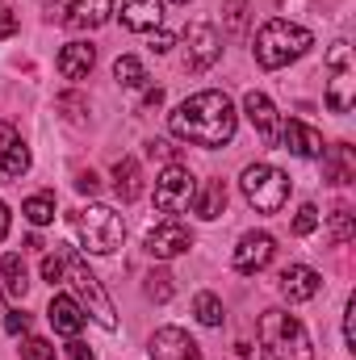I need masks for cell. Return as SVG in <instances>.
<instances>
[{"label":"cell","mask_w":356,"mask_h":360,"mask_svg":"<svg viewBox=\"0 0 356 360\" xmlns=\"http://www.w3.org/2000/svg\"><path fill=\"white\" fill-rule=\"evenodd\" d=\"M168 130L197 147H222L235 139V105L227 92H197L168 113Z\"/></svg>","instance_id":"obj_1"},{"label":"cell","mask_w":356,"mask_h":360,"mask_svg":"<svg viewBox=\"0 0 356 360\" xmlns=\"http://www.w3.org/2000/svg\"><path fill=\"white\" fill-rule=\"evenodd\" d=\"M256 335H260V356L265 360H314L306 327L285 310H265Z\"/></svg>","instance_id":"obj_2"},{"label":"cell","mask_w":356,"mask_h":360,"mask_svg":"<svg viewBox=\"0 0 356 360\" xmlns=\"http://www.w3.org/2000/svg\"><path fill=\"white\" fill-rule=\"evenodd\" d=\"M310 46H314L310 30H302V25L285 21V17H272V21L260 25V34H256V63L268 68V72H276V68H285V63L302 59Z\"/></svg>","instance_id":"obj_3"},{"label":"cell","mask_w":356,"mask_h":360,"mask_svg":"<svg viewBox=\"0 0 356 360\" xmlns=\"http://www.w3.org/2000/svg\"><path fill=\"white\" fill-rule=\"evenodd\" d=\"M72 222H76L80 243L89 248L92 256H109V252H117V248H122V239H126V222H122V214H117V210H109V205L76 210V214H72Z\"/></svg>","instance_id":"obj_4"},{"label":"cell","mask_w":356,"mask_h":360,"mask_svg":"<svg viewBox=\"0 0 356 360\" xmlns=\"http://www.w3.org/2000/svg\"><path fill=\"white\" fill-rule=\"evenodd\" d=\"M63 276L72 281V289H76L80 306L89 310L92 319H96L105 331H117V314H113V302L105 297V289H101L96 272H89V264H84L76 252H68V256H63Z\"/></svg>","instance_id":"obj_5"},{"label":"cell","mask_w":356,"mask_h":360,"mask_svg":"<svg viewBox=\"0 0 356 360\" xmlns=\"http://www.w3.org/2000/svg\"><path fill=\"white\" fill-rule=\"evenodd\" d=\"M243 197L260 214H281L289 201V176L272 164H252V168H243Z\"/></svg>","instance_id":"obj_6"},{"label":"cell","mask_w":356,"mask_h":360,"mask_svg":"<svg viewBox=\"0 0 356 360\" xmlns=\"http://www.w3.org/2000/svg\"><path fill=\"white\" fill-rule=\"evenodd\" d=\"M327 72H331V80H327V105H331V113H348L352 96H356V68H352L348 42H336L327 51Z\"/></svg>","instance_id":"obj_7"},{"label":"cell","mask_w":356,"mask_h":360,"mask_svg":"<svg viewBox=\"0 0 356 360\" xmlns=\"http://www.w3.org/2000/svg\"><path fill=\"white\" fill-rule=\"evenodd\" d=\"M193 193H197L193 172H189L184 164H168V168L160 172V180H155V210H160V214H180V210H189Z\"/></svg>","instance_id":"obj_8"},{"label":"cell","mask_w":356,"mask_h":360,"mask_svg":"<svg viewBox=\"0 0 356 360\" xmlns=\"http://www.w3.org/2000/svg\"><path fill=\"white\" fill-rule=\"evenodd\" d=\"M189 248H193V231L184 222H177V218H168L155 231H147V252L155 260H177L180 252H189Z\"/></svg>","instance_id":"obj_9"},{"label":"cell","mask_w":356,"mask_h":360,"mask_svg":"<svg viewBox=\"0 0 356 360\" xmlns=\"http://www.w3.org/2000/svg\"><path fill=\"white\" fill-rule=\"evenodd\" d=\"M147 352H151V360H201L197 340H193L189 331H180V327H160V331L151 335Z\"/></svg>","instance_id":"obj_10"},{"label":"cell","mask_w":356,"mask_h":360,"mask_svg":"<svg viewBox=\"0 0 356 360\" xmlns=\"http://www.w3.org/2000/svg\"><path fill=\"white\" fill-rule=\"evenodd\" d=\"M272 256H276V239L268 235V231H252V235H243L239 239V248H235V269L239 272H260L272 264Z\"/></svg>","instance_id":"obj_11"},{"label":"cell","mask_w":356,"mask_h":360,"mask_svg":"<svg viewBox=\"0 0 356 360\" xmlns=\"http://www.w3.org/2000/svg\"><path fill=\"white\" fill-rule=\"evenodd\" d=\"M218 55H222V34H218L214 25H205V21L193 25V30H189V59H184V63H189L193 72H205V68L218 63Z\"/></svg>","instance_id":"obj_12"},{"label":"cell","mask_w":356,"mask_h":360,"mask_svg":"<svg viewBox=\"0 0 356 360\" xmlns=\"http://www.w3.org/2000/svg\"><path fill=\"white\" fill-rule=\"evenodd\" d=\"M281 143H285V151H293V155H302V160H319L323 155V134L314 130V126H306V122H298V117H289L285 126H281Z\"/></svg>","instance_id":"obj_13"},{"label":"cell","mask_w":356,"mask_h":360,"mask_svg":"<svg viewBox=\"0 0 356 360\" xmlns=\"http://www.w3.org/2000/svg\"><path fill=\"white\" fill-rule=\"evenodd\" d=\"M46 319H51V327L59 331V335H80L84 331V323H89V314H84V306L76 302V297H68V293H55L51 297V310H46Z\"/></svg>","instance_id":"obj_14"},{"label":"cell","mask_w":356,"mask_h":360,"mask_svg":"<svg viewBox=\"0 0 356 360\" xmlns=\"http://www.w3.org/2000/svg\"><path fill=\"white\" fill-rule=\"evenodd\" d=\"M164 21V4L160 0H122V25L134 34H155Z\"/></svg>","instance_id":"obj_15"},{"label":"cell","mask_w":356,"mask_h":360,"mask_svg":"<svg viewBox=\"0 0 356 360\" xmlns=\"http://www.w3.org/2000/svg\"><path fill=\"white\" fill-rule=\"evenodd\" d=\"M281 293L289 297V302H310L314 293H319V285H323V276L314 269H306V264H289V269L281 272Z\"/></svg>","instance_id":"obj_16"},{"label":"cell","mask_w":356,"mask_h":360,"mask_svg":"<svg viewBox=\"0 0 356 360\" xmlns=\"http://www.w3.org/2000/svg\"><path fill=\"white\" fill-rule=\"evenodd\" d=\"M0 168L8 176H25L30 172V147L17 139V130L8 122H0Z\"/></svg>","instance_id":"obj_17"},{"label":"cell","mask_w":356,"mask_h":360,"mask_svg":"<svg viewBox=\"0 0 356 360\" xmlns=\"http://www.w3.org/2000/svg\"><path fill=\"white\" fill-rule=\"evenodd\" d=\"M189 205H193V214L205 218V222L222 218V210H227V184H222V180H201Z\"/></svg>","instance_id":"obj_18"},{"label":"cell","mask_w":356,"mask_h":360,"mask_svg":"<svg viewBox=\"0 0 356 360\" xmlns=\"http://www.w3.org/2000/svg\"><path fill=\"white\" fill-rule=\"evenodd\" d=\"M323 180H331V184H352L356 180V160L348 143L323 147Z\"/></svg>","instance_id":"obj_19"},{"label":"cell","mask_w":356,"mask_h":360,"mask_svg":"<svg viewBox=\"0 0 356 360\" xmlns=\"http://www.w3.org/2000/svg\"><path fill=\"white\" fill-rule=\"evenodd\" d=\"M92 63H96V51H92L89 42H68L59 51V76L63 80H84L92 72Z\"/></svg>","instance_id":"obj_20"},{"label":"cell","mask_w":356,"mask_h":360,"mask_svg":"<svg viewBox=\"0 0 356 360\" xmlns=\"http://www.w3.org/2000/svg\"><path fill=\"white\" fill-rule=\"evenodd\" d=\"M243 109H248L252 126L260 130V139L272 147V143H276V109H272V101H268L265 92H248V96H243Z\"/></svg>","instance_id":"obj_21"},{"label":"cell","mask_w":356,"mask_h":360,"mask_svg":"<svg viewBox=\"0 0 356 360\" xmlns=\"http://www.w3.org/2000/svg\"><path fill=\"white\" fill-rule=\"evenodd\" d=\"M109 13H113V0H76L63 21H72L76 30H96L109 21Z\"/></svg>","instance_id":"obj_22"},{"label":"cell","mask_w":356,"mask_h":360,"mask_svg":"<svg viewBox=\"0 0 356 360\" xmlns=\"http://www.w3.org/2000/svg\"><path fill=\"white\" fill-rule=\"evenodd\" d=\"M113 184H117V197H122V201H134V197L143 193V168H139V160L122 155V160L113 164Z\"/></svg>","instance_id":"obj_23"},{"label":"cell","mask_w":356,"mask_h":360,"mask_svg":"<svg viewBox=\"0 0 356 360\" xmlns=\"http://www.w3.org/2000/svg\"><path fill=\"white\" fill-rule=\"evenodd\" d=\"M113 80H117L122 89H143V84H147V72H143V63H139L134 55H122V59L113 63Z\"/></svg>","instance_id":"obj_24"},{"label":"cell","mask_w":356,"mask_h":360,"mask_svg":"<svg viewBox=\"0 0 356 360\" xmlns=\"http://www.w3.org/2000/svg\"><path fill=\"white\" fill-rule=\"evenodd\" d=\"M0 276H4V285H8V293H25L30 289V272H25V260L21 256H4L0 260Z\"/></svg>","instance_id":"obj_25"},{"label":"cell","mask_w":356,"mask_h":360,"mask_svg":"<svg viewBox=\"0 0 356 360\" xmlns=\"http://www.w3.org/2000/svg\"><path fill=\"white\" fill-rule=\"evenodd\" d=\"M21 214H25L34 226H46V222H55V197H51V193H34V197L21 205Z\"/></svg>","instance_id":"obj_26"},{"label":"cell","mask_w":356,"mask_h":360,"mask_svg":"<svg viewBox=\"0 0 356 360\" xmlns=\"http://www.w3.org/2000/svg\"><path fill=\"white\" fill-rule=\"evenodd\" d=\"M193 314H197L201 327H218V323H222V302H218L214 293H197V297H193Z\"/></svg>","instance_id":"obj_27"},{"label":"cell","mask_w":356,"mask_h":360,"mask_svg":"<svg viewBox=\"0 0 356 360\" xmlns=\"http://www.w3.org/2000/svg\"><path fill=\"white\" fill-rule=\"evenodd\" d=\"M222 21H227V34H243L248 30V0H227L222 4Z\"/></svg>","instance_id":"obj_28"},{"label":"cell","mask_w":356,"mask_h":360,"mask_svg":"<svg viewBox=\"0 0 356 360\" xmlns=\"http://www.w3.org/2000/svg\"><path fill=\"white\" fill-rule=\"evenodd\" d=\"M352 235H356V226H352V210H348V205H340V210L331 214V239H336V243H348Z\"/></svg>","instance_id":"obj_29"},{"label":"cell","mask_w":356,"mask_h":360,"mask_svg":"<svg viewBox=\"0 0 356 360\" xmlns=\"http://www.w3.org/2000/svg\"><path fill=\"white\" fill-rule=\"evenodd\" d=\"M21 360H55L51 340H42V335H30V340L21 344Z\"/></svg>","instance_id":"obj_30"},{"label":"cell","mask_w":356,"mask_h":360,"mask_svg":"<svg viewBox=\"0 0 356 360\" xmlns=\"http://www.w3.org/2000/svg\"><path fill=\"white\" fill-rule=\"evenodd\" d=\"M147 297L151 302H168L172 297V276L168 272H151L147 276Z\"/></svg>","instance_id":"obj_31"},{"label":"cell","mask_w":356,"mask_h":360,"mask_svg":"<svg viewBox=\"0 0 356 360\" xmlns=\"http://www.w3.org/2000/svg\"><path fill=\"white\" fill-rule=\"evenodd\" d=\"M314 226H319V205H310V201H306V205L293 214V231H298V235H310Z\"/></svg>","instance_id":"obj_32"},{"label":"cell","mask_w":356,"mask_h":360,"mask_svg":"<svg viewBox=\"0 0 356 360\" xmlns=\"http://www.w3.org/2000/svg\"><path fill=\"white\" fill-rule=\"evenodd\" d=\"M0 327H4V331H8V335H21V331H25V327H30V314H21V310H8V314H4V323H0Z\"/></svg>","instance_id":"obj_33"},{"label":"cell","mask_w":356,"mask_h":360,"mask_svg":"<svg viewBox=\"0 0 356 360\" xmlns=\"http://www.w3.org/2000/svg\"><path fill=\"white\" fill-rule=\"evenodd\" d=\"M59 276H63V256L55 252V256H46V260H42V281H51V285H55Z\"/></svg>","instance_id":"obj_34"},{"label":"cell","mask_w":356,"mask_h":360,"mask_svg":"<svg viewBox=\"0 0 356 360\" xmlns=\"http://www.w3.org/2000/svg\"><path fill=\"white\" fill-rule=\"evenodd\" d=\"M17 25H21V17L8 8V4H0V38H8V34H17Z\"/></svg>","instance_id":"obj_35"},{"label":"cell","mask_w":356,"mask_h":360,"mask_svg":"<svg viewBox=\"0 0 356 360\" xmlns=\"http://www.w3.org/2000/svg\"><path fill=\"white\" fill-rule=\"evenodd\" d=\"M352 314H356V302H348V306H344V344L356 352V323H352Z\"/></svg>","instance_id":"obj_36"},{"label":"cell","mask_w":356,"mask_h":360,"mask_svg":"<svg viewBox=\"0 0 356 360\" xmlns=\"http://www.w3.org/2000/svg\"><path fill=\"white\" fill-rule=\"evenodd\" d=\"M172 46H177V38H172L168 30H155V34H151V51H160V55H164V51H172Z\"/></svg>","instance_id":"obj_37"},{"label":"cell","mask_w":356,"mask_h":360,"mask_svg":"<svg viewBox=\"0 0 356 360\" xmlns=\"http://www.w3.org/2000/svg\"><path fill=\"white\" fill-rule=\"evenodd\" d=\"M76 188H80V193H96V188H101V180H96V172H80V176H76Z\"/></svg>","instance_id":"obj_38"},{"label":"cell","mask_w":356,"mask_h":360,"mask_svg":"<svg viewBox=\"0 0 356 360\" xmlns=\"http://www.w3.org/2000/svg\"><path fill=\"white\" fill-rule=\"evenodd\" d=\"M155 105H164V89H151L143 96V109H155Z\"/></svg>","instance_id":"obj_39"},{"label":"cell","mask_w":356,"mask_h":360,"mask_svg":"<svg viewBox=\"0 0 356 360\" xmlns=\"http://www.w3.org/2000/svg\"><path fill=\"white\" fill-rule=\"evenodd\" d=\"M72 360H96L89 344H72Z\"/></svg>","instance_id":"obj_40"},{"label":"cell","mask_w":356,"mask_h":360,"mask_svg":"<svg viewBox=\"0 0 356 360\" xmlns=\"http://www.w3.org/2000/svg\"><path fill=\"white\" fill-rule=\"evenodd\" d=\"M4 235H8V205L0 201V239H4Z\"/></svg>","instance_id":"obj_41"},{"label":"cell","mask_w":356,"mask_h":360,"mask_svg":"<svg viewBox=\"0 0 356 360\" xmlns=\"http://www.w3.org/2000/svg\"><path fill=\"white\" fill-rule=\"evenodd\" d=\"M4 314H8V310H4V297H0V323H4Z\"/></svg>","instance_id":"obj_42"},{"label":"cell","mask_w":356,"mask_h":360,"mask_svg":"<svg viewBox=\"0 0 356 360\" xmlns=\"http://www.w3.org/2000/svg\"><path fill=\"white\" fill-rule=\"evenodd\" d=\"M177 4H184V0H177Z\"/></svg>","instance_id":"obj_43"}]
</instances>
